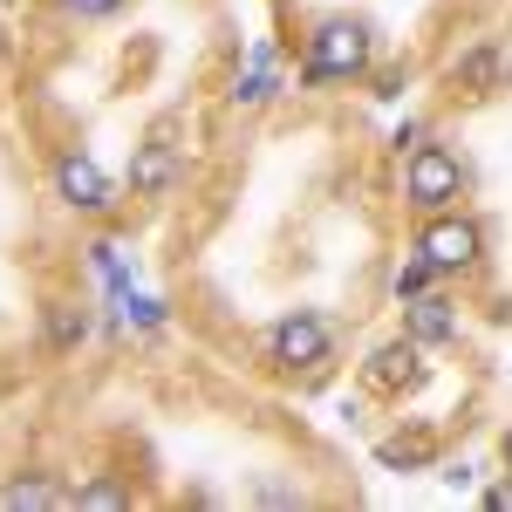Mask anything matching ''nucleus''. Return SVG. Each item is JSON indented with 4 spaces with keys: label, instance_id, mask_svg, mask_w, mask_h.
I'll return each mask as SVG.
<instances>
[{
    "label": "nucleus",
    "instance_id": "f03ea898",
    "mask_svg": "<svg viewBox=\"0 0 512 512\" xmlns=\"http://www.w3.org/2000/svg\"><path fill=\"white\" fill-rule=\"evenodd\" d=\"M458 185H465V171H458V158H451L444 144H417V151H410V164H403V198H410L417 212L451 205V198H458Z\"/></svg>",
    "mask_w": 512,
    "mask_h": 512
},
{
    "label": "nucleus",
    "instance_id": "dca6fc26",
    "mask_svg": "<svg viewBox=\"0 0 512 512\" xmlns=\"http://www.w3.org/2000/svg\"><path fill=\"white\" fill-rule=\"evenodd\" d=\"M383 458H390V465H424V458H431V451H424V444H390V451H383Z\"/></svg>",
    "mask_w": 512,
    "mask_h": 512
},
{
    "label": "nucleus",
    "instance_id": "4468645a",
    "mask_svg": "<svg viewBox=\"0 0 512 512\" xmlns=\"http://www.w3.org/2000/svg\"><path fill=\"white\" fill-rule=\"evenodd\" d=\"M62 7H69V14H89V21H103V14H117L123 0H62Z\"/></svg>",
    "mask_w": 512,
    "mask_h": 512
},
{
    "label": "nucleus",
    "instance_id": "39448f33",
    "mask_svg": "<svg viewBox=\"0 0 512 512\" xmlns=\"http://www.w3.org/2000/svg\"><path fill=\"white\" fill-rule=\"evenodd\" d=\"M55 192L69 198V205H82V212H103L117 198V185L103 178V164L89 158V151H69V158L55 164Z\"/></svg>",
    "mask_w": 512,
    "mask_h": 512
},
{
    "label": "nucleus",
    "instance_id": "f3484780",
    "mask_svg": "<svg viewBox=\"0 0 512 512\" xmlns=\"http://www.w3.org/2000/svg\"><path fill=\"white\" fill-rule=\"evenodd\" d=\"M485 506H499V512H512V485H492V492H485Z\"/></svg>",
    "mask_w": 512,
    "mask_h": 512
},
{
    "label": "nucleus",
    "instance_id": "f8f14e48",
    "mask_svg": "<svg viewBox=\"0 0 512 512\" xmlns=\"http://www.w3.org/2000/svg\"><path fill=\"white\" fill-rule=\"evenodd\" d=\"M82 335H89V321H82L76 308H55V315H48V342H55V349H76Z\"/></svg>",
    "mask_w": 512,
    "mask_h": 512
},
{
    "label": "nucleus",
    "instance_id": "2eb2a0df",
    "mask_svg": "<svg viewBox=\"0 0 512 512\" xmlns=\"http://www.w3.org/2000/svg\"><path fill=\"white\" fill-rule=\"evenodd\" d=\"M76 506H123L117 485H89V492H76Z\"/></svg>",
    "mask_w": 512,
    "mask_h": 512
},
{
    "label": "nucleus",
    "instance_id": "1a4fd4ad",
    "mask_svg": "<svg viewBox=\"0 0 512 512\" xmlns=\"http://www.w3.org/2000/svg\"><path fill=\"white\" fill-rule=\"evenodd\" d=\"M274 89H280V55L260 41V48H253V62H246V76L233 82V103H239V110H260Z\"/></svg>",
    "mask_w": 512,
    "mask_h": 512
},
{
    "label": "nucleus",
    "instance_id": "0eeeda50",
    "mask_svg": "<svg viewBox=\"0 0 512 512\" xmlns=\"http://www.w3.org/2000/svg\"><path fill=\"white\" fill-rule=\"evenodd\" d=\"M424 376V362H417V342H390V349L369 355V390H410Z\"/></svg>",
    "mask_w": 512,
    "mask_h": 512
},
{
    "label": "nucleus",
    "instance_id": "ddd939ff",
    "mask_svg": "<svg viewBox=\"0 0 512 512\" xmlns=\"http://www.w3.org/2000/svg\"><path fill=\"white\" fill-rule=\"evenodd\" d=\"M55 499H62V492H55V485H41V478H21V485L7 492V506H14V512H21V506H55Z\"/></svg>",
    "mask_w": 512,
    "mask_h": 512
},
{
    "label": "nucleus",
    "instance_id": "20e7f679",
    "mask_svg": "<svg viewBox=\"0 0 512 512\" xmlns=\"http://www.w3.org/2000/svg\"><path fill=\"white\" fill-rule=\"evenodd\" d=\"M328 349H335V335L321 315H287L274 328V362H287V369H315V362H328Z\"/></svg>",
    "mask_w": 512,
    "mask_h": 512
},
{
    "label": "nucleus",
    "instance_id": "423d86ee",
    "mask_svg": "<svg viewBox=\"0 0 512 512\" xmlns=\"http://www.w3.org/2000/svg\"><path fill=\"white\" fill-rule=\"evenodd\" d=\"M403 308H410V342H417V349H437V342L458 335V308H451L444 294H417V301H403Z\"/></svg>",
    "mask_w": 512,
    "mask_h": 512
},
{
    "label": "nucleus",
    "instance_id": "9d476101",
    "mask_svg": "<svg viewBox=\"0 0 512 512\" xmlns=\"http://www.w3.org/2000/svg\"><path fill=\"white\" fill-rule=\"evenodd\" d=\"M451 82L472 89V96H485V89L499 82V48H472V55H458V62H451Z\"/></svg>",
    "mask_w": 512,
    "mask_h": 512
},
{
    "label": "nucleus",
    "instance_id": "f257e3e1",
    "mask_svg": "<svg viewBox=\"0 0 512 512\" xmlns=\"http://www.w3.org/2000/svg\"><path fill=\"white\" fill-rule=\"evenodd\" d=\"M369 69V21H321L308 35L301 82H349Z\"/></svg>",
    "mask_w": 512,
    "mask_h": 512
},
{
    "label": "nucleus",
    "instance_id": "9b49d317",
    "mask_svg": "<svg viewBox=\"0 0 512 512\" xmlns=\"http://www.w3.org/2000/svg\"><path fill=\"white\" fill-rule=\"evenodd\" d=\"M431 280H437V267L417 253L410 267H396V301H417V294H431Z\"/></svg>",
    "mask_w": 512,
    "mask_h": 512
},
{
    "label": "nucleus",
    "instance_id": "6e6552de",
    "mask_svg": "<svg viewBox=\"0 0 512 512\" xmlns=\"http://www.w3.org/2000/svg\"><path fill=\"white\" fill-rule=\"evenodd\" d=\"M178 185V151L171 144H144L137 158H130V192H144V198H158Z\"/></svg>",
    "mask_w": 512,
    "mask_h": 512
},
{
    "label": "nucleus",
    "instance_id": "7ed1b4c3",
    "mask_svg": "<svg viewBox=\"0 0 512 512\" xmlns=\"http://www.w3.org/2000/svg\"><path fill=\"white\" fill-rule=\"evenodd\" d=\"M478 246H485V233H478L472 219H431V226H424V239H417V253L431 260L437 274H458V267H472Z\"/></svg>",
    "mask_w": 512,
    "mask_h": 512
}]
</instances>
